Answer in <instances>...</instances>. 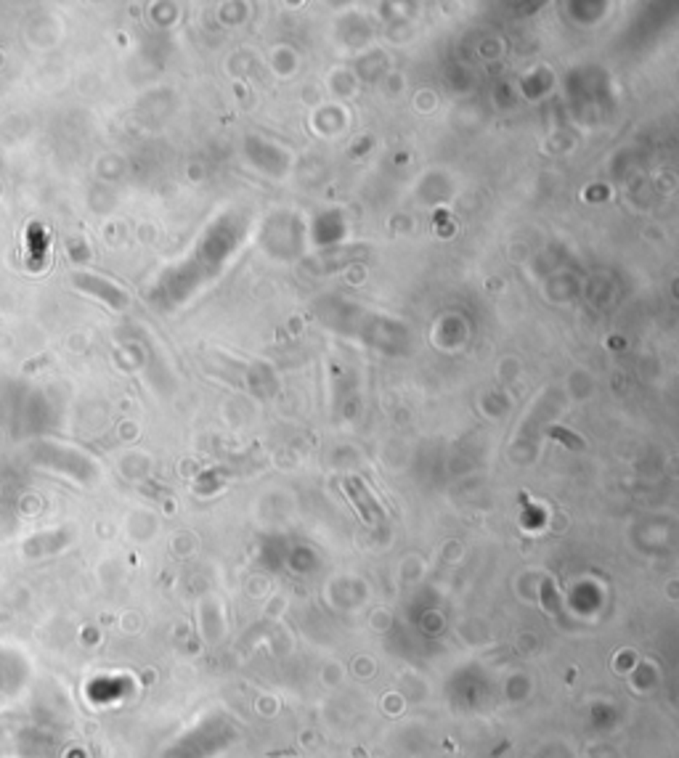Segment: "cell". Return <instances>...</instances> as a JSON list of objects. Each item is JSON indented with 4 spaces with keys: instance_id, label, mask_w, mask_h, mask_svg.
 I'll use <instances>...</instances> for the list:
<instances>
[]
</instances>
